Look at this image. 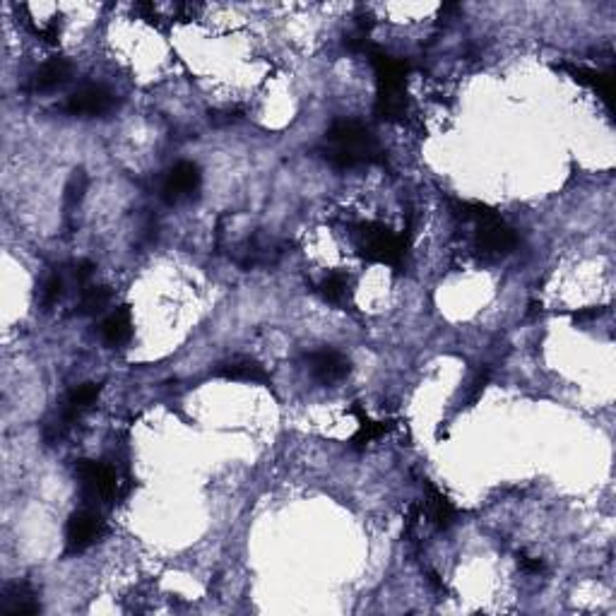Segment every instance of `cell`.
Here are the masks:
<instances>
[{
    "mask_svg": "<svg viewBox=\"0 0 616 616\" xmlns=\"http://www.w3.org/2000/svg\"><path fill=\"white\" fill-rule=\"evenodd\" d=\"M571 77H573L575 83L585 84V87H592L597 94L602 96L607 106H614V73H602V70H590L582 68V65H561Z\"/></svg>",
    "mask_w": 616,
    "mask_h": 616,
    "instance_id": "4fadbf2b",
    "label": "cell"
},
{
    "mask_svg": "<svg viewBox=\"0 0 616 616\" xmlns=\"http://www.w3.org/2000/svg\"><path fill=\"white\" fill-rule=\"evenodd\" d=\"M407 241L404 236H397L391 226L378 224V222H366L359 226V253L371 263L397 267L402 263Z\"/></svg>",
    "mask_w": 616,
    "mask_h": 616,
    "instance_id": "3957f363",
    "label": "cell"
},
{
    "mask_svg": "<svg viewBox=\"0 0 616 616\" xmlns=\"http://www.w3.org/2000/svg\"><path fill=\"white\" fill-rule=\"evenodd\" d=\"M308 369L313 373L315 381L321 383H337L350 373V359L335 350H321L308 354Z\"/></svg>",
    "mask_w": 616,
    "mask_h": 616,
    "instance_id": "30bf717a",
    "label": "cell"
},
{
    "mask_svg": "<svg viewBox=\"0 0 616 616\" xmlns=\"http://www.w3.org/2000/svg\"><path fill=\"white\" fill-rule=\"evenodd\" d=\"M321 294L325 302L335 303V306H343V303L350 299V280H347L343 273H333L330 277L323 280Z\"/></svg>",
    "mask_w": 616,
    "mask_h": 616,
    "instance_id": "d6986e66",
    "label": "cell"
},
{
    "mask_svg": "<svg viewBox=\"0 0 616 616\" xmlns=\"http://www.w3.org/2000/svg\"><path fill=\"white\" fill-rule=\"evenodd\" d=\"M515 246H518V236L506 222L499 220V214L477 224V248L484 255H506Z\"/></svg>",
    "mask_w": 616,
    "mask_h": 616,
    "instance_id": "ba28073f",
    "label": "cell"
},
{
    "mask_svg": "<svg viewBox=\"0 0 616 616\" xmlns=\"http://www.w3.org/2000/svg\"><path fill=\"white\" fill-rule=\"evenodd\" d=\"M84 191H87V174L83 169H77L73 176H70L68 185H65V195H63V203H65V214H70L75 210L84 198Z\"/></svg>",
    "mask_w": 616,
    "mask_h": 616,
    "instance_id": "44dd1931",
    "label": "cell"
},
{
    "mask_svg": "<svg viewBox=\"0 0 616 616\" xmlns=\"http://www.w3.org/2000/svg\"><path fill=\"white\" fill-rule=\"evenodd\" d=\"M321 154L335 169H356L378 164L383 159V150L373 133L356 121H337L330 125Z\"/></svg>",
    "mask_w": 616,
    "mask_h": 616,
    "instance_id": "6da1fadb",
    "label": "cell"
},
{
    "mask_svg": "<svg viewBox=\"0 0 616 616\" xmlns=\"http://www.w3.org/2000/svg\"><path fill=\"white\" fill-rule=\"evenodd\" d=\"M114 94H111L109 87L104 84H83L80 89H75L73 94L68 96L65 102V111L73 114V116H104L114 109Z\"/></svg>",
    "mask_w": 616,
    "mask_h": 616,
    "instance_id": "52a82bcc",
    "label": "cell"
},
{
    "mask_svg": "<svg viewBox=\"0 0 616 616\" xmlns=\"http://www.w3.org/2000/svg\"><path fill=\"white\" fill-rule=\"evenodd\" d=\"M75 480L83 489V496L89 506L96 508L102 503H111L118 496L121 482L114 467L96 462V460H77Z\"/></svg>",
    "mask_w": 616,
    "mask_h": 616,
    "instance_id": "277c9868",
    "label": "cell"
},
{
    "mask_svg": "<svg viewBox=\"0 0 616 616\" xmlns=\"http://www.w3.org/2000/svg\"><path fill=\"white\" fill-rule=\"evenodd\" d=\"M111 292L109 287H84L77 303V313L80 315H96L102 313L104 308L109 306Z\"/></svg>",
    "mask_w": 616,
    "mask_h": 616,
    "instance_id": "ac0fdd59",
    "label": "cell"
},
{
    "mask_svg": "<svg viewBox=\"0 0 616 616\" xmlns=\"http://www.w3.org/2000/svg\"><path fill=\"white\" fill-rule=\"evenodd\" d=\"M426 513L432 518V522L439 530H448L455 522V506H452L451 501L445 493H441L436 486L426 484Z\"/></svg>",
    "mask_w": 616,
    "mask_h": 616,
    "instance_id": "2e32d148",
    "label": "cell"
},
{
    "mask_svg": "<svg viewBox=\"0 0 616 616\" xmlns=\"http://www.w3.org/2000/svg\"><path fill=\"white\" fill-rule=\"evenodd\" d=\"M371 68L376 75V114L383 121H400L407 111V89L404 80L410 73V65L404 61H397L392 55L381 54L376 48L369 51Z\"/></svg>",
    "mask_w": 616,
    "mask_h": 616,
    "instance_id": "7a4b0ae2",
    "label": "cell"
},
{
    "mask_svg": "<svg viewBox=\"0 0 616 616\" xmlns=\"http://www.w3.org/2000/svg\"><path fill=\"white\" fill-rule=\"evenodd\" d=\"M104 343L109 347H124L133 337V321H131V308L121 306L104 321L102 325Z\"/></svg>",
    "mask_w": 616,
    "mask_h": 616,
    "instance_id": "9a60e30c",
    "label": "cell"
},
{
    "mask_svg": "<svg viewBox=\"0 0 616 616\" xmlns=\"http://www.w3.org/2000/svg\"><path fill=\"white\" fill-rule=\"evenodd\" d=\"M214 373L220 378H224V381H241V383H258V385L273 383L265 366H263L261 362H255V359H248V356H239V359L220 363Z\"/></svg>",
    "mask_w": 616,
    "mask_h": 616,
    "instance_id": "7c38bea8",
    "label": "cell"
},
{
    "mask_svg": "<svg viewBox=\"0 0 616 616\" xmlns=\"http://www.w3.org/2000/svg\"><path fill=\"white\" fill-rule=\"evenodd\" d=\"M352 412H354L356 419H359V429H356V433L352 436V448H354V451H362V448H366L371 441L381 439V436H385V433L391 432V424H388V422H373V419H371L369 414H363L362 410Z\"/></svg>",
    "mask_w": 616,
    "mask_h": 616,
    "instance_id": "e0dca14e",
    "label": "cell"
},
{
    "mask_svg": "<svg viewBox=\"0 0 616 616\" xmlns=\"http://www.w3.org/2000/svg\"><path fill=\"white\" fill-rule=\"evenodd\" d=\"M518 566H521V569L530 575H540L547 571V566H544L541 559H534V556H528V554L518 556Z\"/></svg>",
    "mask_w": 616,
    "mask_h": 616,
    "instance_id": "603a6c76",
    "label": "cell"
},
{
    "mask_svg": "<svg viewBox=\"0 0 616 616\" xmlns=\"http://www.w3.org/2000/svg\"><path fill=\"white\" fill-rule=\"evenodd\" d=\"M73 77V65L65 58H51L32 75V89L35 92H54L63 87Z\"/></svg>",
    "mask_w": 616,
    "mask_h": 616,
    "instance_id": "5bb4252c",
    "label": "cell"
},
{
    "mask_svg": "<svg viewBox=\"0 0 616 616\" xmlns=\"http://www.w3.org/2000/svg\"><path fill=\"white\" fill-rule=\"evenodd\" d=\"M200 184H203L200 166L193 162H178L166 172L164 184H162V200L166 205H178V203L193 198L200 191Z\"/></svg>",
    "mask_w": 616,
    "mask_h": 616,
    "instance_id": "8992f818",
    "label": "cell"
},
{
    "mask_svg": "<svg viewBox=\"0 0 616 616\" xmlns=\"http://www.w3.org/2000/svg\"><path fill=\"white\" fill-rule=\"evenodd\" d=\"M92 270H94V265L89 261H77L75 265H73V277H75V282L80 287H87V280L92 277Z\"/></svg>",
    "mask_w": 616,
    "mask_h": 616,
    "instance_id": "cb8c5ba5",
    "label": "cell"
},
{
    "mask_svg": "<svg viewBox=\"0 0 616 616\" xmlns=\"http://www.w3.org/2000/svg\"><path fill=\"white\" fill-rule=\"evenodd\" d=\"M600 315H604V308H582V311H578L573 318L578 323H585V321H595V318H600Z\"/></svg>",
    "mask_w": 616,
    "mask_h": 616,
    "instance_id": "d4e9b609",
    "label": "cell"
},
{
    "mask_svg": "<svg viewBox=\"0 0 616 616\" xmlns=\"http://www.w3.org/2000/svg\"><path fill=\"white\" fill-rule=\"evenodd\" d=\"M452 213L455 217H460L462 222H474V224H482V222L492 220L493 210L484 203H472V200H455L452 203Z\"/></svg>",
    "mask_w": 616,
    "mask_h": 616,
    "instance_id": "ffe728a7",
    "label": "cell"
},
{
    "mask_svg": "<svg viewBox=\"0 0 616 616\" xmlns=\"http://www.w3.org/2000/svg\"><path fill=\"white\" fill-rule=\"evenodd\" d=\"M99 392H102V385L99 383H83L77 385L75 391H70L68 400H65L61 410V424H55L58 439H61L65 429H70L77 419L83 417L84 412L94 407V402L99 400Z\"/></svg>",
    "mask_w": 616,
    "mask_h": 616,
    "instance_id": "9c48e42d",
    "label": "cell"
},
{
    "mask_svg": "<svg viewBox=\"0 0 616 616\" xmlns=\"http://www.w3.org/2000/svg\"><path fill=\"white\" fill-rule=\"evenodd\" d=\"M63 287H65V282H63L61 273L48 274V280L44 282V289H42V306L44 308H54L55 303L61 302Z\"/></svg>",
    "mask_w": 616,
    "mask_h": 616,
    "instance_id": "7402d4cb",
    "label": "cell"
},
{
    "mask_svg": "<svg viewBox=\"0 0 616 616\" xmlns=\"http://www.w3.org/2000/svg\"><path fill=\"white\" fill-rule=\"evenodd\" d=\"M42 610L36 592L29 582H10L0 597V611L7 616H32Z\"/></svg>",
    "mask_w": 616,
    "mask_h": 616,
    "instance_id": "8fae6325",
    "label": "cell"
},
{
    "mask_svg": "<svg viewBox=\"0 0 616 616\" xmlns=\"http://www.w3.org/2000/svg\"><path fill=\"white\" fill-rule=\"evenodd\" d=\"M104 534V521L99 511L92 506L75 511L70 515L65 525V551L68 554H83L84 549L96 544V540Z\"/></svg>",
    "mask_w": 616,
    "mask_h": 616,
    "instance_id": "5b68a950",
    "label": "cell"
}]
</instances>
